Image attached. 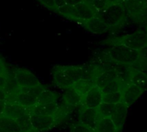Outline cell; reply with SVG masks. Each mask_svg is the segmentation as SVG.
I'll list each match as a JSON object with an SVG mask.
<instances>
[{
  "mask_svg": "<svg viewBox=\"0 0 147 132\" xmlns=\"http://www.w3.org/2000/svg\"><path fill=\"white\" fill-rule=\"evenodd\" d=\"M145 59L142 52L133 50L122 45L115 44L110 45L105 52H103L102 59H100L99 63L113 62L138 69V65H141Z\"/></svg>",
  "mask_w": 147,
  "mask_h": 132,
  "instance_id": "6da1fadb",
  "label": "cell"
},
{
  "mask_svg": "<svg viewBox=\"0 0 147 132\" xmlns=\"http://www.w3.org/2000/svg\"><path fill=\"white\" fill-rule=\"evenodd\" d=\"M81 78H84L83 65H56L52 70L53 82L59 88L71 87Z\"/></svg>",
  "mask_w": 147,
  "mask_h": 132,
  "instance_id": "7a4b0ae2",
  "label": "cell"
},
{
  "mask_svg": "<svg viewBox=\"0 0 147 132\" xmlns=\"http://www.w3.org/2000/svg\"><path fill=\"white\" fill-rule=\"evenodd\" d=\"M96 16L108 25L110 31L121 28L127 20V15L122 3L110 4L106 9L97 13Z\"/></svg>",
  "mask_w": 147,
  "mask_h": 132,
  "instance_id": "3957f363",
  "label": "cell"
},
{
  "mask_svg": "<svg viewBox=\"0 0 147 132\" xmlns=\"http://www.w3.org/2000/svg\"><path fill=\"white\" fill-rule=\"evenodd\" d=\"M108 45H122L133 50L143 52L147 48V30L139 29L134 33L110 38L105 41Z\"/></svg>",
  "mask_w": 147,
  "mask_h": 132,
  "instance_id": "277c9868",
  "label": "cell"
},
{
  "mask_svg": "<svg viewBox=\"0 0 147 132\" xmlns=\"http://www.w3.org/2000/svg\"><path fill=\"white\" fill-rule=\"evenodd\" d=\"M56 12L69 20L75 21L79 23L90 20L96 15V12L87 2L73 6L65 4L64 6L59 8Z\"/></svg>",
  "mask_w": 147,
  "mask_h": 132,
  "instance_id": "5b68a950",
  "label": "cell"
},
{
  "mask_svg": "<svg viewBox=\"0 0 147 132\" xmlns=\"http://www.w3.org/2000/svg\"><path fill=\"white\" fill-rule=\"evenodd\" d=\"M13 74L19 88H32L41 84L37 76L27 69L16 68Z\"/></svg>",
  "mask_w": 147,
  "mask_h": 132,
  "instance_id": "8992f818",
  "label": "cell"
},
{
  "mask_svg": "<svg viewBox=\"0 0 147 132\" xmlns=\"http://www.w3.org/2000/svg\"><path fill=\"white\" fill-rule=\"evenodd\" d=\"M30 122L34 132H42L55 127L54 117L51 115L35 114L30 112Z\"/></svg>",
  "mask_w": 147,
  "mask_h": 132,
  "instance_id": "52a82bcc",
  "label": "cell"
},
{
  "mask_svg": "<svg viewBox=\"0 0 147 132\" xmlns=\"http://www.w3.org/2000/svg\"><path fill=\"white\" fill-rule=\"evenodd\" d=\"M102 89L95 85L84 95L80 106L81 107L97 108L102 102Z\"/></svg>",
  "mask_w": 147,
  "mask_h": 132,
  "instance_id": "ba28073f",
  "label": "cell"
},
{
  "mask_svg": "<svg viewBox=\"0 0 147 132\" xmlns=\"http://www.w3.org/2000/svg\"><path fill=\"white\" fill-rule=\"evenodd\" d=\"M129 108H130V107H128L124 101L115 105V107H114L113 113L110 116V119L115 125L119 132H121L126 125Z\"/></svg>",
  "mask_w": 147,
  "mask_h": 132,
  "instance_id": "9c48e42d",
  "label": "cell"
},
{
  "mask_svg": "<svg viewBox=\"0 0 147 132\" xmlns=\"http://www.w3.org/2000/svg\"><path fill=\"white\" fill-rule=\"evenodd\" d=\"M99 119L100 117H99L96 108L81 107V110L79 113L78 122L81 123L82 125L95 131Z\"/></svg>",
  "mask_w": 147,
  "mask_h": 132,
  "instance_id": "30bf717a",
  "label": "cell"
},
{
  "mask_svg": "<svg viewBox=\"0 0 147 132\" xmlns=\"http://www.w3.org/2000/svg\"><path fill=\"white\" fill-rule=\"evenodd\" d=\"M87 31L90 33L96 34V35H102L105 34L108 32H109V27L108 25L98 16H95L90 20L84 21L82 23H80Z\"/></svg>",
  "mask_w": 147,
  "mask_h": 132,
  "instance_id": "8fae6325",
  "label": "cell"
},
{
  "mask_svg": "<svg viewBox=\"0 0 147 132\" xmlns=\"http://www.w3.org/2000/svg\"><path fill=\"white\" fill-rule=\"evenodd\" d=\"M122 92H123V101L128 107H131L142 96V94L146 91L134 84L127 83Z\"/></svg>",
  "mask_w": 147,
  "mask_h": 132,
  "instance_id": "7c38bea8",
  "label": "cell"
},
{
  "mask_svg": "<svg viewBox=\"0 0 147 132\" xmlns=\"http://www.w3.org/2000/svg\"><path fill=\"white\" fill-rule=\"evenodd\" d=\"M127 83L134 84L145 91L147 90V73L143 70L132 67L127 80Z\"/></svg>",
  "mask_w": 147,
  "mask_h": 132,
  "instance_id": "4fadbf2b",
  "label": "cell"
},
{
  "mask_svg": "<svg viewBox=\"0 0 147 132\" xmlns=\"http://www.w3.org/2000/svg\"><path fill=\"white\" fill-rule=\"evenodd\" d=\"M29 113H30V109L22 107L12 101H7L3 116L10 118L13 119H17L21 118L22 116L28 114Z\"/></svg>",
  "mask_w": 147,
  "mask_h": 132,
  "instance_id": "5bb4252c",
  "label": "cell"
},
{
  "mask_svg": "<svg viewBox=\"0 0 147 132\" xmlns=\"http://www.w3.org/2000/svg\"><path fill=\"white\" fill-rule=\"evenodd\" d=\"M118 78L117 73L115 70V69L112 66L111 62H109V66L103 70L95 80H94V83L96 86L99 87L100 88H103L105 85H107L108 83H109L110 82H112L113 80Z\"/></svg>",
  "mask_w": 147,
  "mask_h": 132,
  "instance_id": "9a60e30c",
  "label": "cell"
},
{
  "mask_svg": "<svg viewBox=\"0 0 147 132\" xmlns=\"http://www.w3.org/2000/svg\"><path fill=\"white\" fill-rule=\"evenodd\" d=\"M63 90L64 93L62 96V101L64 104L72 107H78L81 105L83 97L72 87H69Z\"/></svg>",
  "mask_w": 147,
  "mask_h": 132,
  "instance_id": "2e32d148",
  "label": "cell"
},
{
  "mask_svg": "<svg viewBox=\"0 0 147 132\" xmlns=\"http://www.w3.org/2000/svg\"><path fill=\"white\" fill-rule=\"evenodd\" d=\"M10 101H12V102H14V103H16V104L22 107L31 109L37 105L38 99H37V97H35L32 94L20 91L17 94V95Z\"/></svg>",
  "mask_w": 147,
  "mask_h": 132,
  "instance_id": "e0dca14e",
  "label": "cell"
},
{
  "mask_svg": "<svg viewBox=\"0 0 147 132\" xmlns=\"http://www.w3.org/2000/svg\"><path fill=\"white\" fill-rule=\"evenodd\" d=\"M6 77H7L6 84H5V86L3 88V89L6 92L7 95H8L7 101H10L20 92V88H19V86L17 85V83L16 82V79L14 77V74L11 75V74L8 73Z\"/></svg>",
  "mask_w": 147,
  "mask_h": 132,
  "instance_id": "ac0fdd59",
  "label": "cell"
},
{
  "mask_svg": "<svg viewBox=\"0 0 147 132\" xmlns=\"http://www.w3.org/2000/svg\"><path fill=\"white\" fill-rule=\"evenodd\" d=\"M0 132H22V129L16 119L3 116L0 118Z\"/></svg>",
  "mask_w": 147,
  "mask_h": 132,
  "instance_id": "d6986e66",
  "label": "cell"
},
{
  "mask_svg": "<svg viewBox=\"0 0 147 132\" xmlns=\"http://www.w3.org/2000/svg\"><path fill=\"white\" fill-rule=\"evenodd\" d=\"M59 107L58 102L46 104V105H36L33 108L30 109V112L35 114L41 115H51L53 116Z\"/></svg>",
  "mask_w": 147,
  "mask_h": 132,
  "instance_id": "ffe728a7",
  "label": "cell"
},
{
  "mask_svg": "<svg viewBox=\"0 0 147 132\" xmlns=\"http://www.w3.org/2000/svg\"><path fill=\"white\" fill-rule=\"evenodd\" d=\"M74 108L75 107L67 106L64 103L60 106L59 105V107L53 115L54 120H55V126H57L58 125H59L60 123L65 121L70 116V114L73 112Z\"/></svg>",
  "mask_w": 147,
  "mask_h": 132,
  "instance_id": "44dd1931",
  "label": "cell"
},
{
  "mask_svg": "<svg viewBox=\"0 0 147 132\" xmlns=\"http://www.w3.org/2000/svg\"><path fill=\"white\" fill-rule=\"evenodd\" d=\"M95 132H119L110 118H100Z\"/></svg>",
  "mask_w": 147,
  "mask_h": 132,
  "instance_id": "7402d4cb",
  "label": "cell"
},
{
  "mask_svg": "<svg viewBox=\"0 0 147 132\" xmlns=\"http://www.w3.org/2000/svg\"><path fill=\"white\" fill-rule=\"evenodd\" d=\"M94 86H95V83H94L93 80H90V79H86V78H81L78 81H77L71 87L82 97H84V95Z\"/></svg>",
  "mask_w": 147,
  "mask_h": 132,
  "instance_id": "603a6c76",
  "label": "cell"
},
{
  "mask_svg": "<svg viewBox=\"0 0 147 132\" xmlns=\"http://www.w3.org/2000/svg\"><path fill=\"white\" fill-rule=\"evenodd\" d=\"M127 83V82H126L125 81H123L120 78H116V79L113 80L112 82H110L109 83H108L107 85H105L101 89H102V94L120 92V91H123Z\"/></svg>",
  "mask_w": 147,
  "mask_h": 132,
  "instance_id": "cb8c5ba5",
  "label": "cell"
},
{
  "mask_svg": "<svg viewBox=\"0 0 147 132\" xmlns=\"http://www.w3.org/2000/svg\"><path fill=\"white\" fill-rule=\"evenodd\" d=\"M37 99H38L37 105H46V104L58 102L57 94L50 89H47V88L41 91V93L40 94Z\"/></svg>",
  "mask_w": 147,
  "mask_h": 132,
  "instance_id": "d4e9b609",
  "label": "cell"
},
{
  "mask_svg": "<svg viewBox=\"0 0 147 132\" xmlns=\"http://www.w3.org/2000/svg\"><path fill=\"white\" fill-rule=\"evenodd\" d=\"M102 102L116 105L118 103L123 102V92H115L109 94H103L102 96Z\"/></svg>",
  "mask_w": 147,
  "mask_h": 132,
  "instance_id": "484cf974",
  "label": "cell"
},
{
  "mask_svg": "<svg viewBox=\"0 0 147 132\" xmlns=\"http://www.w3.org/2000/svg\"><path fill=\"white\" fill-rule=\"evenodd\" d=\"M115 105L106 103V102H102L101 105L96 108L99 117L100 118H110L113 110H114Z\"/></svg>",
  "mask_w": 147,
  "mask_h": 132,
  "instance_id": "4316f807",
  "label": "cell"
},
{
  "mask_svg": "<svg viewBox=\"0 0 147 132\" xmlns=\"http://www.w3.org/2000/svg\"><path fill=\"white\" fill-rule=\"evenodd\" d=\"M94 9V10L97 13H100L106 9L110 4L109 0H85Z\"/></svg>",
  "mask_w": 147,
  "mask_h": 132,
  "instance_id": "83f0119b",
  "label": "cell"
},
{
  "mask_svg": "<svg viewBox=\"0 0 147 132\" xmlns=\"http://www.w3.org/2000/svg\"><path fill=\"white\" fill-rule=\"evenodd\" d=\"M71 132H95V131L91 130L90 128H89L78 122L72 125V127L71 129Z\"/></svg>",
  "mask_w": 147,
  "mask_h": 132,
  "instance_id": "f1b7e54d",
  "label": "cell"
},
{
  "mask_svg": "<svg viewBox=\"0 0 147 132\" xmlns=\"http://www.w3.org/2000/svg\"><path fill=\"white\" fill-rule=\"evenodd\" d=\"M39 3L46 7L47 9H50V10H53V11H57V7L55 5V3H54V0H38Z\"/></svg>",
  "mask_w": 147,
  "mask_h": 132,
  "instance_id": "f546056e",
  "label": "cell"
},
{
  "mask_svg": "<svg viewBox=\"0 0 147 132\" xmlns=\"http://www.w3.org/2000/svg\"><path fill=\"white\" fill-rule=\"evenodd\" d=\"M8 71H7V68L2 59V58L0 57V75H3V76H7Z\"/></svg>",
  "mask_w": 147,
  "mask_h": 132,
  "instance_id": "4dcf8cb0",
  "label": "cell"
},
{
  "mask_svg": "<svg viewBox=\"0 0 147 132\" xmlns=\"http://www.w3.org/2000/svg\"><path fill=\"white\" fill-rule=\"evenodd\" d=\"M84 2H85V0H65V4L71 5V6L77 5L78 3H84Z\"/></svg>",
  "mask_w": 147,
  "mask_h": 132,
  "instance_id": "1f68e13d",
  "label": "cell"
},
{
  "mask_svg": "<svg viewBox=\"0 0 147 132\" xmlns=\"http://www.w3.org/2000/svg\"><path fill=\"white\" fill-rule=\"evenodd\" d=\"M7 100H8V95H7L6 92L4 91L3 88H0V101H7Z\"/></svg>",
  "mask_w": 147,
  "mask_h": 132,
  "instance_id": "d6a6232c",
  "label": "cell"
},
{
  "mask_svg": "<svg viewBox=\"0 0 147 132\" xmlns=\"http://www.w3.org/2000/svg\"><path fill=\"white\" fill-rule=\"evenodd\" d=\"M7 76H3V75H0V88H3L5 84H6V80H7Z\"/></svg>",
  "mask_w": 147,
  "mask_h": 132,
  "instance_id": "836d02e7",
  "label": "cell"
},
{
  "mask_svg": "<svg viewBox=\"0 0 147 132\" xmlns=\"http://www.w3.org/2000/svg\"><path fill=\"white\" fill-rule=\"evenodd\" d=\"M6 102L7 101H0V118L3 117L4 109H5V106H6Z\"/></svg>",
  "mask_w": 147,
  "mask_h": 132,
  "instance_id": "e575fe53",
  "label": "cell"
},
{
  "mask_svg": "<svg viewBox=\"0 0 147 132\" xmlns=\"http://www.w3.org/2000/svg\"><path fill=\"white\" fill-rule=\"evenodd\" d=\"M54 3H55V5H56L57 9H59V8H60V7H62V6H64L65 4V0H54Z\"/></svg>",
  "mask_w": 147,
  "mask_h": 132,
  "instance_id": "d590c367",
  "label": "cell"
},
{
  "mask_svg": "<svg viewBox=\"0 0 147 132\" xmlns=\"http://www.w3.org/2000/svg\"><path fill=\"white\" fill-rule=\"evenodd\" d=\"M119 3H121V0H109V4H115Z\"/></svg>",
  "mask_w": 147,
  "mask_h": 132,
  "instance_id": "8d00e7d4",
  "label": "cell"
},
{
  "mask_svg": "<svg viewBox=\"0 0 147 132\" xmlns=\"http://www.w3.org/2000/svg\"><path fill=\"white\" fill-rule=\"evenodd\" d=\"M127 1H128V0H121V3H125V2H127Z\"/></svg>",
  "mask_w": 147,
  "mask_h": 132,
  "instance_id": "74e56055",
  "label": "cell"
},
{
  "mask_svg": "<svg viewBox=\"0 0 147 132\" xmlns=\"http://www.w3.org/2000/svg\"><path fill=\"white\" fill-rule=\"evenodd\" d=\"M146 29L147 30V23H146Z\"/></svg>",
  "mask_w": 147,
  "mask_h": 132,
  "instance_id": "f35d334b",
  "label": "cell"
}]
</instances>
